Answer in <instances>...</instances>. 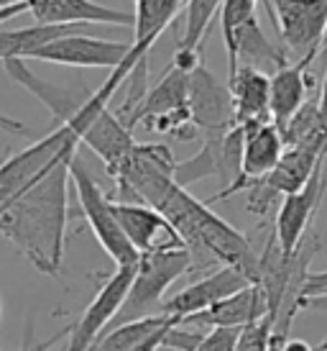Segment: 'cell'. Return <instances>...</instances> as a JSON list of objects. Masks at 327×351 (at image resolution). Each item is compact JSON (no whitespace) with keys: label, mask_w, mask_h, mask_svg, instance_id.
Here are the masks:
<instances>
[{"label":"cell","mask_w":327,"mask_h":351,"mask_svg":"<svg viewBox=\"0 0 327 351\" xmlns=\"http://www.w3.org/2000/svg\"><path fill=\"white\" fill-rule=\"evenodd\" d=\"M69 162L49 167L13 203L0 210V236L18 249L41 274L59 277L69 221Z\"/></svg>","instance_id":"obj_1"},{"label":"cell","mask_w":327,"mask_h":351,"mask_svg":"<svg viewBox=\"0 0 327 351\" xmlns=\"http://www.w3.org/2000/svg\"><path fill=\"white\" fill-rule=\"evenodd\" d=\"M156 210L182 236L187 252L192 254V272L210 267H241L253 285L259 280V254L253 252L248 236L233 228L228 221L212 213V208L174 182L154 205Z\"/></svg>","instance_id":"obj_2"},{"label":"cell","mask_w":327,"mask_h":351,"mask_svg":"<svg viewBox=\"0 0 327 351\" xmlns=\"http://www.w3.org/2000/svg\"><path fill=\"white\" fill-rule=\"evenodd\" d=\"M327 156V128L299 138L294 144H287L281 154L279 165L271 169L266 177L253 180L246 185L248 197H246V210L259 218H266L274 210H279V197L294 195L309 182L315 169L322 165ZM243 190V193H246Z\"/></svg>","instance_id":"obj_3"},{"label":"cell","mask_w":327,"mask_h":351,"mask_svg":"<svg viewBox=\"0 0 327 351\" xmlns=\"http://www.w3.org/2000/svg\"><path fill=\"white\" fill-rule=\"evenodd\" d=\"M189 75L179 67H169L156 85H148L144 100L133 108V113L125 118V126L135 131L144 128L148 134L172 136L179 141L202 138L200 128L192 123L187 95H189Z\"/></svg>","instance_id":"obj_4"},{"label":"cell","mask_w":327,"mask_h":351,"mask_svg":"<svg viewBox=\"0 0 327 351\" xmlns=\"http://www.w3.org/2000/svg\"><path fill=\"white\" fill-rule=\"evenodd\" d=\"M189 272H192V254L187 249H166V252L144 254L135 264V277L113 326L138 321L146 315H156L161 311L164 293L172 287V282H176L179 277Z\"/></svg>","instance_id":"obj_5"},{"label":"cell","mask_w":327,"mask_h":351,"mask_svg":"<svg viewBox=\"0 0 327 351\" xmlns=\"http://www.w3.org/2000/svg\"><path fill=\"white\" fill-rule=\"evenodd\" d=\"M69 177H72V185L77 193L82 215H85L87 226L92 228L97 244L105 249V254L116 262V267H135L141 254L135 252L133 244L128 241V236L123 234L107 193L100 187V182L92 177V172L87 169L77 154L69 162Z\"/></svg>","instance_id":"obj_6"},{"label":"cell","mask_w":327,"mask_h":351,"mask_svg":"<svg viewBox=\"0 0 327 351\" xmlns=\"http://www.w3.org/2000/svg\"><path fill=\"white\" fill-rule=\"evenodd\" d=\"M289 62H307L322 54L327 34V0H263Z\"/></svg>","instance_id":"obj_7"},{"label":"cell","mask_w":327,"mask_h":351,"mask_svg":"<svg viewBox=\"0 0 327 351\" xmlns=\"http://www.w3.org/2000/svg\"><path fill=\"white\" fill-rule=\"evenodd\" d=\"M77 149L79 138L67 126H59L23 152L0 162V210L13 203L31 182H36L49 167L77 154Z\"/></svg>","instance_id":"obj_8"},{"label":"cell","mask_w":327,"mask_h":351,"mask_svg":"<svg viewBox=\"0 0 327 351\" xmlns=\"http://www.w3.org/2000/svg\"><path fill=\"white\" fill-rule=\"evenodd\" d=\"M243 159V126H231L225 134H210L202 136V149L194 156L176 162L174 180L176 185H192L202 177H220L225 187H231L241 177ZM222 187V190H225Z\"/></svg>","instance_id":"obj_9"},{"label":"cell","mask_w":327,"mask_h":351,"mask_svg":"<svg viewBox=\"0 0 327 351\" xmlns=\"http://www.w3.org/2000/svg\"><path fill=\"white\" fill-rule=\"evenodd\" d=\"M135 277V267H116V272L100 285L92 302L75 326H69V343L64 351H90L103 333L113 326Z\"/></svg>","instance_id":"obj_10"},{"label":"cell","mask_w":327,"mask_h":351,"mask_svg":"<svg viewBox=\"0 0 327 351\" xmlns=\"http://www.w3.org/2000/svg\"><path fill=\"white\" fill-rule=\"evenodd\" d=\"M31 59L39 62H51V64H64V67H100V69H118L120 64L135 67L141 59L133 54L131 44L110 39H92L87 34H69L62 39L51 41L41 47Z\"/></svg>","instance_id":"obj_11"},{"label":"cell","mask_w":327,"mask_h":351,"mask_svg":"<svg viewBox=\"0 0 327 351\" xmlns=\"http://www.w3.org/2000/svg\"><path fill=\"white\" fill-rule=\"evenodd\" d=\"M327 195V156L315 169L309 182L299 193L287 195L279 203V210L274 215V236L279 241L281 252L291 256L302 244V239L312 228V218L317 213L322 197Z\"/></svg>","instance_id":"obj_12"},{"label":"cell","mask_w":327,"mask_h":351,"mask_svg":"<svg viewBox=\"0 0 327 351\" xmlns=\"http://www.w3.org/2000/svg\"><path fill=\"white\" fill-rule=\"evenodd\" d=\"M284 136H281L279 126L274 121H263V123H250V126H243V159H241V177L233 182L231 187H225L220 193H215L210 200L205 203H220V200H228L235 193H243L248 182L253 180H261L266 177L279 165L281 154H284Z\"/></svg>","instance_id":"obj_13"},{"label":"cell","mask_w":327,"mask_h":351,"mask_svg":"<svg viewBox=\"0 0 327 351\" xmlns=\"http://www.w3.org/2000/svg\"><path fill=\"white\" fill-rule=\"evenodd\" d=\"M248 285H253V280L243 272L241 267L225 264V267H218L215 272L205 274L202 280L187 285L184 290L172 295L169 300H164L159 313L174 315V318L184 321V318H189V315H197V313H202V311H207V308H212V305H218V302H222L225 298H231V295L241 293Z\"/></svg>","instance_id":"obj_14"},{"label":"cell","mask_w":327,"mask_h":351,"mask_svg":"<svg viewBox=\"0 0 327 351\" xmlns=\"http://www.w3.org/2000/svg\"><path fill=\"white\" fill-rule=\"evenodd\" d=\"M192 123L200 128L202 136L225 134L233 123V100L225 82L212 75L210 69L200 64L189 75V95H187Z\"/></svg>","instance_id":"obj_15"},{"label":"cell","mask_w":327,"mask_h":351,"mask_svg":"<svg viewBox=\"0 0 327 351\" xmlns=\"http://www.w3.org/2000/svg\"><path fill=\"white\" fill-rule=\"evenodd\" d=\"M110 203L123 234L141 256L166 249H187L182 236L174 231V226L156 208L146 203H116V200Z\"/></svg>","instance_id":"obj_16"},{"label":"cell","mask_w":327,"mask_h":351,"mask_svg":"<svg viewBox=\"0 0 327 351\" xmlns=\"http://www.w3.org/2000/svg\"><path fill=\"white\" fill-rule=\"evenodd\" d=\"M26 13L44 26H133V13L110 8L95 0H23Z\"/></svg>","instance_id":"obj_17"},{"label":"cell","mask_w":327,"mask_h":351,"mask_svg":"<svg viewBox=\"0 0 327 351\" xmlns=\"http://www.w3.org/2000/svg\"><path fill=\"white\" fill-rule=\"evenodd\" d=\"M266 315H271V311L263 290L259 285H248L246 290L225 298L222 302L197 313V315L184 318L182 323L194 326V328H243V326L261 321Z\"/></svg>","instance_id":"obj_18"},{"label":"cell","mask_w":327,"mask_h":351,"mask_svg":"<svg viewBox=\"0 0 327 351\" xmlns=\"http://www.w3.org/2000/svg\"><path fill=\"white\" fill-rule=\"evenodd\" d=\"M228 90L233 100V123L250 126L271 121L269 113V75L250 64H238L228 75Z\"/></svg>","instance_id":"obj_19"},{"label":"cell","mask_w":327,"mask_h":351,"mask_svg":"<svg viewBox=\"0 0 327 351\" xmlns=\"http://www.w3.org/2000/svg\"><path fill=\"white\" fill-rule=\"evenodd\" d=\"M307 62H287L269 77V113L279 131H284L307 103Z\"/></svg>","instance_id":"obj_20"},{"label":"cell","mask_w":327,"mask_h":351,"mask_svg":"<svg viewBox=\"0 0 327 351\" xmlns=\"http://www.w3.org/2000/svg\"><path fill=\"white\" fill-rule=\"evenodd\" d=\"M184 10V0H133V54L148 57L159 36Z\"/></svg>","instance_id":"obj_21"},{"label":"cell","mask_w":327,"mask_h":351,"mask_svg":"<svg viewBox=\"0 0 327 351\" xmlns=\"http://www.w3.org/2000/svg\"><path fill=\"white\" fill-rule=\"evenodd\" d=\"M174 323H179V318L164 315V313L146 315V318H138V321L120 323V326L107 328L90 351H133L135 346L151 341L154 336H159L164 328H169Z\"/></svg>","instance_id":"obj_22"},{"label":"cell","mask_w":327,"mask_h":351,"mask_svg":"<svg viewBox=\"0 0 327 351\" xmlns=\"http://www.w3.org/2000/svg\"><path fill=\"white\" fill-rule=\"evenodd\" d=\"M85 26H44V23H34L26 29L16 31H0V62L8 59H31L41 47H47L51 41L69 36V34H79Z\"/></svg>","instance_id":"obj_23"},{"label":"cell","mask_w":327,"mask_h":351,"mask_svg":"<svg viewBox=\"0 0 327 351\" xmlns=\"http://www.w3.org/2000/svg\"><path fill=\"white\" fill-rule=\"evenodd\" d=\"M256 5H259V0H222V41L233 39L250 19H256Z\"/></svg>","instance_id":"obj_24"},{"label":"cell","mask_w":327,"mask_h":351,"mask_svg":"<svg viewBox=\"0 0 327 351\" xmlns=\"http://www.w3.org/2000/svg\"><path fill=\"white\" fill-rule=\"evenodd\" d=\"M274 315H266L256 323H248L241 328L235 351H269L271 343V331H274Z\"/></svg>","instance_id":"obj_25"},{"label":"cell","mask_w":327,"mask_h":351,"mask_svg":"<svg viewBox=\"0 0 327 351\" xmlns=\"http://www.w3.org/2000/svg\"><path fill=\"white\" fill-rule=\"evenodd\" d=\"M304 308L327 311V269L325 272H309L304 293H302V311Z\"/></svg>","instance_id":"obj_26"},{"label":"cell","mask_w":327,"mask_h":351,"mask_svg":"<svg viewBox=\"0 0 327 351\" xmlns=\"http://www.w3.org/2000/svg\"><path fill=\"white\" fill-rule=\"evenodd\" d=\"M241 328H210L194 351H235Z\"/></svg>","instance_id":"obj_27"},{"label":"cell","mask_w":327,"mask_h":351,"mask_svg":"<svg viewBox=\"0 0 327 351\" xmlns=\"http://www.w3.org/2000/svg\"><path fill=\"white\" fill-rule=\"evenodd\" d=\"M0 131L10 134V136H29L31 134V128L26 123H21L18 118H10L5 113H0Z\"/></svg>","instance_id":"obj_28"},{"label":"cell","mask_w":327,"mask_h":351,"mask_svg":"<svg viewBox=\"0 0 327 351\" xmlns=\"http://www.w3.org/2000/svg\"><path fill=\"white\" fill-rule=\"evenodd\" d=\"M319 113L327 118V77H325V85H322V95H319Z\"/></svg>","instance_id":"obj_29"},{"label":"cell","mask_w":327,"mask_h":351,"mask_svg":"<svg viewBox=\"0 0 327 351\" xmlns=\"http://www.w3.org/2000/svg\"><path fill=\"white\" fill-rule=\"evenodd\" d=\"M13 3H18V0H0V10L8 8V5H13Z\"/></svg>","instance_id":"obj_30"},{"label":"cell","mask_w":327,"mask_h":351,"mask_svg":"<svg viewBox=\"0 0 327 351\" xmlns=\"http://www.w3.org/2000/svg\"><path fill=\"white\" fill-rule=\"evenodd\" d=\"M315 351H327V339H325V341H322V343H319V346H317V349H315Z\"/></svg>","instance_id":"obj_31"},{"label":"cell","mask_w":327,"mask_h":351,"mask_svg":"<svg viewBox=\"0 0 327 351\" xmlns=\"http://www.w3.org/2000/svg\"><path fill=\"white\" fill-rule=\"evenodd\" d=\"M0 318H3V298H0Z\"/></svg>","instance_id":"obj_32"}]
</instances>
